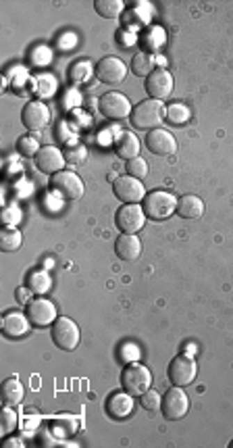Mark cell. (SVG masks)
Instances as JSON below:
<instances>
[{
    "label": "cell",
    "mask_w": 233,
    "mask_h": 448,
    "mask_svg": "<svg viewBox=\"0 0 233 448\" xmlns=\"http://www.w3.org/2000/svg\"><path fill=\"white\" fill-rule=\"evenodd\" d=\"M115 252L121 261H136L142 254V242L136 233H121L115 242Z\"/></svg>",
    "instance_id": "obj_17"
},
{
    "label": "cell",
    "mask_w": 233,
    "mask_h": 448,
    "mask_svg": "<svg viewBox=\"0 0 233 448\" xmlns=\"http://www.w3.org/2000/svg\"><path fill=\"white\" fill-rule=\"evenodd\" d=\"M125 169H127V176L138 178V180H142V178H146V176H148V163H146L142 157L129 159V161H127V165H125Z\"/></svg>",
    "instance_id": "obj_32"
},
{
    "label": "cell",
    "mask_w": 233,
    "mask_h": 448,
    "mask_svg": "<svg viewBox=\"0 0 233 448\" xmlns=\"http://www.w3.org/2000/svg\"><path fill=\"white\" fill-rule=\"evenodd\" d=\"M204 201L200 196H194V194H186L177 201V215L182 219H198L204 215Z\"/></svg>",
    "instance_id": "obj_20"
},
{
    "label": "cell",
    "mask_w": 233,
    "mask_h": 448,
    "mask_svg": "<svg viewBox=\"0 0 233 448\" xmlns=\"http://www.w3.org/2000/svg\"><path fill=\"white\" fill-rule=\"evenodd\" d=\"M23 394H25V388L17 378H8V380L2 382V403L6 407L19 405L23 401Z\"/></svg>",
    "instance_id": "obj_22"
},
{
    "label": "cell",
    "mask_w": 233,
    "mask_h": 448,
    "mask_svg": "<svg viewBox=\"0 0 233 448\" xmlns=\"http://www.w3.org/2000/svg\"><path fill=\"white\" fill-rule=\"evenodd\" d=\"M50 338L52 342L61 348V350H75L79 346V327L73 319L69 317H58L52 325H50Z\"/></svg>",
    "instance_id": "obj_4"
},
{
    "label": "cell",
    "mask_w": 233,
    "mask_h": 448,
    "mask_svg": "<svg viewBox=\"0 0 233 448\" xmlns=\"http://www.w3.org/2000/svg\"><path fill=\"white\" fill-rule=\"evenodd\" d=\"M146 148L156 157H173L177 153V142L173 134L163 128H154L146 136Z\"/></svg>",
    "instance_id": "obj_13"
},
{
    "label": "cell",
    "mask_w": 233,
    "mask_h": 448,
    "mask_svg": "<svg viewBox=\"0 0 233 448\" xmlns=\"http://www.w3.org/2000/svg\"><path fill=\"white\" fill-rule=\"evenodd\" d=\"M98 109H100L102 117H106L111 121H121V119H125V117L131 115L134 107L129 105V100L123 94H119V92H106V94L100 96Z\"/></svg>",
    "instance_id": "obj_8"
},
{
    "label": "cell",
    "mask_w": 233,
    "mask_h": 448,
    "mask_svg": "<svg viewBox=\"0 0 233 448\" xmlns=\"http://www.w3.org/2000/svg\"><path fill=\"white\" fill-rule=\"evenodd\" d=\"M96 75L102 84H109V86H115V84H121L127 75V65L117 59V56H104L98 61L96 65Z\"/></svg>",
    "instance_id": "obj_14"
},
{
    "label": "cell",
    "mask_w": 233,
    "mask_h": 448,
    "mask_svg": "<svg viewBox=\"0 0 233 448\" xmlns=\"http://www.w3.org/2000/svg\"><path fill=\"white\" fill-rule=\"evenodd\" d=\"M142 209H144V213H146L148 219H152V222H165V219H169L177 211V199L171 192L154 190V192L146 194Z\"/></svg>",
    "instance_id": "obj_2"
},
{
    "label": "cell",
    "mask_w": 233,
    "mask_h": 448,
    "mask_svg": "<svg viewBox=\"0 0 233 448\" xmlns=\"http://www.w3.org/2000/svg\"><path fill=\"white\" fill-rule=\"evenodd\" d=\"M40 142L35 136H21L19 142H17V150L23 155V157H35L40 153Z\"/></svg>",
    "instance_id": "obj_30"
},
{
    "label": "cell",
    "mask_w": 233,
    "mask_h": 448,
    "mask_svg": "<svg viewBox=\"0 0 233 448\" xmlns=\"http://www.w3.org/2000/svg\"><path fill=\"white\" fill-rule=\"evenodd\" d=\"M146 94L154 100H165L173 94V75L167 69H154L146 77Z\"/></svg>",
    "instance_id": "obj_12"
},
{
    "label": "cell",
    "mask_w": 233,
    "mask_h": 448,
    "mask_svg": "<svg viewBox=\"0 0 233 448\" xmlns=\"http://www.w3.org/2000/svg\"><path fill=\"white\" fill-rule=\"evenodd\" d=\"M115 196L123 203V205H138L140 201L146 199V188L138 178L131 176H121L115 180L113 184Z\"/></svg>",
    "instance_id": "obj_10"
},
{
    "label": "cell",
    "mask_w": 233,
    "mask_h": 448,
    "mask_svg": "<svg viewBox=\"0 0 233 448\" xmlns=\"http://www.w3.org/2000/svg\"><path fill=\"white\" fill-rule=\"evenodd\" d=\"M154 67H156V59H154L152 52H138V54L131 59V69H134L136 75L148 77V75L154 71Z\"/></svg>",
    "instance_id": "obj_25"
},
{
    "label": "cell",
    "mask_w": 233,
    "mask_h": 448,
    "mask_svg": "<svg viewBox=\"0 0 233 448\" xmlns=\"http://www.w3.org/2000/svg\"><path fill=\"white\" fill-rule=\"evenodd\" d=\"M230 448H233V440H232V442H230Z\"/></svg>",
    "instance_id": "obj_36"
},
{
    "label": "cell",
    "mask_w": 233,
    "mask_h": 448,
    "mask_svg": "<svg viewBox=\"0 0 233 448\" xmlns=\"http://www.w3.org/2000/svg\"><path fill=\"white\" fill-rule=\"evenodd\" d=\"M92 77V63L88 59H77L69 65V79L73 84H86Z\"/></svg>",
    "instance_id": "obj_26"
},
{
    "label": "cell",
    "mask_w": 233,
    "mask_h": 448,
    "mask_svg": "<svg viewBox=\"0 0 233 448\" xmlns=\"http://www.w3.org/2000/svg\"><path fill=\"white\" fill-rule=\"evenodd\" d=\"M2 447L4 448H13V447H23V442H21V438H6L4 442H2Z\"/></svg>",
    "instance_id": "obj_35"
},
{
    "label": "cell",
    "mask_w": 233,
    "mask_h": 448,
    "mask_svg": "<svg viewBox=\"0 0 233 448\" xmlns=\"http://www.w3.org/2000/svg\"><path fill=\"white\" fill-rule=\"evenodd\" d=\"M21 244H23V235H21L19 229H15V227L2 229V233H0V248L4 252H15V250L21 248Z\"/></svg>",
    "instance_id": "obj_28"
},
{
    "label": "cell",
    "mask_w": 233,
    "mask_h": 448,
    "mask_svg": "<svg viewBox=\"0 0 233 448\" xmlns=\"http://www.w3.org/2000/svg\"><path fill=\"white\" fill-rule=\"evenodd\" d=\"M161 411H163V417L167 422H179V419H184L188 415V411H190V399H188V394L182 388L173 386L163 396Z\"/></svg>",
    "instance_id": "obj_7"
},
{
    "label": "cell",
    "mask_w": 233,
    "mask_h": 448,
    "mask_svg": "<svg viewBox=\"0 0 233 448\" xmlns=\"http://www.w3.org/2000/svg\"><path fill=\"white\" fill-rule=\"evenodd\" d=\"M17 424H19V417L13 409H2V415H0V434L2 436H10L15 430H17Z\"/></svg>",
    "instance_id": "obj_29"
},
{
    "label": "cell",
    "mask_w": 233,
    "mask_h": 448,
    "mask_svg": "<svg viewBox=\"0 0 233 448\" xmlns=\"http://www.w3.org/2000/svg\"><path fill=\"white\" fill-rule=\"evenodd\" d=\"M33 163H35V167H38L42 173L54 176V173L63 171V167H65L67 161H65V155H63L58 148H54V146H42L40 153L35 155Z\"/></svg>",
    "instance_id": "obj_16"
},
{
    "label": "cell",
    "mask_w": 233,
    "mask_h": 448,
    "mask_svg": "<svg viewBox=\"0 0 233 448\" xmlns=\"http://www.w3.org/2000/svg\"><path fill=\"white\" fill-rule=\"evenodd\" d=\"M29 294H33V292H31L29 288H27V290H25V288H21V290H17V300H19V302H25V304H27V302H29Z\"/></svg>",
    "instance_id": "obj_34"
},
{
    "label": "cell",
    "mask_w": 233,
    "mask_h": 448,
    "mask_svg": "<svg viewBox=\"0 0 233 448\" xmlns=\"http://www.w3.org/2000/svg\"><path fill=\"white\" fill-rule=\"evenodd\" d=\"M196 373H198V365L192 357L188 355H179L175 357L171 363H169V369H167V376H169V382L177 388H186L190 386L194 380H196Z\"/></svg>",
    "instance_id": "obj_6"
},
{
    "label": "cell",
    "mask_w": 233,
    "mask_h": 448,
    "mask_svg": "<svg viewBox=\"0 0 233 448\" xmlns=\"http://www.w3.org/2000/svg\"><path fill=\"white\" fill-rule=\"evenodd\" d=\"M25 315L27 319L31 321V325L35 327H46V325H52L58 317H56V307L52 300L44 298V296H38V298H31L27 302V309H25Z\"/></svg>",
    "instance_id": "obj_9"
},
{
    "label": "cell",
    "mask_w": 233,
    "mask_h": 448,
    "mask_svg": "<svg viewBox=\"0 0 233 448\" xmlns=\"http://www.w3.org/2000/svg\"><path fill=\"white\" fill-rule=\"evenodd\" d=\"M48 186L52 192H56L58 196H63L67 201H77L83 196V182L73 171H58V173L50 176Z\"/></svg>",
    "instance_id": "obj_5"
},
{
    "label": "cell",
    "mask_w": 233,
    "mask_h": 448,
    "mask_svg": "<svg viewBox=\"0 0 233 448\" xmlns=\"http://www.w3.org/2000/svg\"><path fill=\"white\" fill-rule=\"evenodd\" d=\"M121 388L131 396H142L146 390L152 388V373L146 365L131 361L121 371Z\"/></svg>",
    "instance_id": "obj_3"
},
{
    "label": "cell",
    "mask_w": 233,
    "mask_h": 448,
    "mask_svg": "<svg viewBox=\"0 0 233 448\" xmlns=\"http://www.w3.org/2000/svg\"><path fill=\"white\" fill-rule=\"evenodd\" d=\"M165 113H167V107L163 105V100H154V98H148V100H142L138 102L134 109H131V123L140 130H154L156 125L163 123L165 119Z\"/></svg>",
    "instance_id": "obj_1"
},
{
    "label": "cell",
    "mask_w": 233,
    "mask_h": 448,
    "mask_svg": "<svg viewBox=\"0 0 233 448\" xmlns=\"http://www.w3.org/2000/svg\"><path fill=\"white\" fill-rule=\"evenodd\" d=\"M140 405H142V409H146V411H159L161 409V405H163V399H161V394L156 392V390H146L142 396H140Z\"/></svg>",
    "instance_id": "obj_33"
},
{
    "label": "cell",
    "mask_w": 233,
    "mask_h": 448,
    "mask_svg": "<svg viewBox=\"0 0 233 448\" xmlns=\"http://www.w3.org/2000/svg\"><path fill=\"white\" fill-rule=\"evenodd\" d=\"M63 155H65V161L71 163V165H83L86 159H88V150H86L83 144H73Z\"/></svg>",
    "instance_id": "obj_31"
},
{
    "label": "cell",
    "mask_w": 233,
    "mask_h": 448,
    "mask_svg": "<svg viewBox=\"0 0 233 448\" xmlns=\"http://www.w3.org/2000/svg\"><path fill=\"white\" fill-rule=\"evenodd\" d=\"M115 153L121 157V159H136L140 157V140L134 132H123L117 136L115 140Z\"/></svg>",
    "instance_id": "obj_21"
},
{
    "label": "cell",
    "mask_w": 233,
    "mask_h": 448,
    "mask_svg": "<svg viewBox=\"0 0 233 448\" xmlns=\"http://www.w3.org/2000/svg\"><path fill=\"white\" fill-rule=\"evenodd\" d=\"M165 119H167L171 125H175V128H182V125H186V123L192 119V111H190V107H188V105L173 102V105H169V107H167Z\"/></svg>",
    "instance_id": "obj_23"
},
{
    "label": "cell",
    "mask_w": 233,
    "mask_h": 448,
    "mask_svg": "<svg viewBox=\"0 0 233 448\" xmlns=\"http://www.w3.org/2000/svg\"><path fill=\"white\" fill-rule=\"evenodd\" d=\"M94 8L102 19H117L123 13V2L121 0H96Z\"/></svg>",
    "instance_id": "obj_27"
},
{
    "label": "cell",
    "mask_w": 233,
    "mask_h": 448,
    "mask_svg": "<svg viewBox=\"0 0 233 448\" xmlns=\"http://www.w3.org/2000/svg\"><path fill=\"white\" fill-rule=\"evenodd\" d=\"M134 411V401H131V394H127L125 390L123 392H115L109 396L106 401V413L113 417V419H125L129 417Z\"/></svg>",
    "instance_id": "obj_18"
},
{
    "label": "cell",
    "mask_w": 233,
    "mask_h": 448,
    "mask_svg": "<svg viewBox=\"0 0 233 448\" xmlns=\"http://www.w3.org/2000/svg\"><path fill=\"white\" fill-rule=\"evenodd\" d=\"M146 213L140 205H123L115 213V225L123 233H138L146 225Z\"/></svg>",
    "instance_id": "obj_11"
},
{
    "label": "cell",
    "mask_w": 233,
    "mask_h": 448,
    "mask_svg": "<svg viewBox=\"0 0 233 448\" xmlns=\"http://www.w3.org/2000/svg\"><path fill=\"white\" fill-rule=\"evenodd\" d=\"M50 286H52V277L44 269H35L27 275V288L33 294H46L50 290Z\"/></svg>",
    "instance_id": "obj_24"
},
{
    "label": "cell",
    "mask_w": 233,
    "mask_h": 448,
    "mask_svg": "<svg viewBox=\"0 0 233 448\" xmlns=\"http://www.w3.org/2000/svg\"><path fill=\"white\" fill-rule=\"evenodd\" d=\"M29 319L23 313H6L2 317V334L6 338H21L29 332Z\"/></svg>",
    "instance_id": "obj_19"
},
{
    "label": "cell",
    "mask_w": 233,
    "mask_h": 448,
    "mask_svg": "<svg viewBox=\"0 0 233 448\" xmlns=\"http://www.w3.org/2000/svg\"><path fill=\"white\" fill-rule=\"evenodd\" d=\"M21 121L29 132H38L44 130L50 123V111L44 102L40 100H31L23 107L21 111Z\"/></svg>",
    "instance_id": "obj_15"
}]
</instances>
